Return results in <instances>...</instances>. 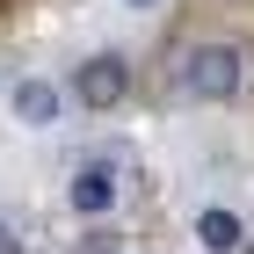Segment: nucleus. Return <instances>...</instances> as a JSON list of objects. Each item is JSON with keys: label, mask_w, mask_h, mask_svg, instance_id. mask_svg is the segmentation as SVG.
Segmentation results:
<instances>
[{"label": "nucleus", "mask_w": 254, "mask_h": 254, "mask_svg": "<svg viewBox=\"0 0 254 254\" xmlns=\"http://www.w3.org/2000/svg\"><path fill=\"white\" fill-rule=\"evenodd\" d=\"M131 7H160V0H131Z\"/></svg>", "instance_id": "0eeeda50"}, {"label": "nucleus", "mask_w": 254, "mask_h": 254, "mask_svg": "<svg viewBox=\"0 0 254 254\" xmlns=\"http://www.w3.org/2000/svg\"><path fill=\"white\" fill-rule=\"evenodd\" d=\"M0 254H22V247H15V240H7V233H0Z\"/></svg>", "instance_id": "423d86ee"}, {"label": "nucleus", "mask_w": 254, "mask_h": 254, "mask_svg": "<svg viewBox=\"0 0 254 254\" xmlns=\"http://www.w3.org/2000/svg\"><path fill=\"white\" fill-rule=\"evenodd\" d=\"M73 211L80 218H102L109 211V203H117V167H109V160H87V167H73Z\"/></svg>", "instance_id": "7ed1b4c3"}, {"label": "nucleus", "mask_w": 254, "mask_h": 254, "mask_svg": "<svg viewBox=\"0 0 254 254\" xmlns=\"http://www.w3.org/2000/svg\"><path fill=\"white\" fill-rule=\"evenodd\" d=\"M59 87H51V80H15V117L22 124H37V131H44V124H59Z\"/></svg>", "instance_id": "20e7f679"}, {"label": "nucleus", "mask_w": 254, "mask_h": 254, "mask_svg": "<svg viewBox=\"0 0 254 254\" xmlns=\"http://www.w3.org/2000/svg\"><path fill=\"white\" fill-rule=\"evenodd\" d=\"M175 87H182L189 102H233L240 87H247V51H240V44H225V37L189 44V51H182V65H175Z\"/></svg>", "instance_id": "f257e3e1"}, {"label": "nucleus", "mask_w": 254, "mask_h": 254, "mask_svg": "<svg viewBox=\"0 0 254 254\" xmlns=\"http://www.w3.org/2000/svg\"><path fill=\"white\" fill-rule=\"evenodd\" d=\"M124 95H131V65H124L117 51L80 59V73H73V102H80V109H117Z\"/></svg>", "instance_id": "f03ea898"}, {"label": "nucleus", "mask_w": 254, "mask_h": 254, "mask_svg": "<svg viewBox=\"0 0 254 254\" xmlns=\"http://www.w3.org/2000/svg\"><path fill=\"white\" fill-rule=\"evenodd\" d=\"M196 240H203L211 254H233L240 247V218L233 211H203V218H196Z\"/></svg>", "instance_id": "39448f33"}]
</instances>
